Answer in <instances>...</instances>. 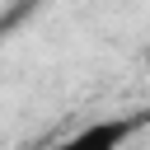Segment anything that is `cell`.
<instances>
[{
    "label": "cell",
    "instance_id": "obj_2",
    "mask_svg": "<svg viewBox=\"0 0 150 150\" xmlns=\"http://www.w3.org/2000/svg\"><path fill=\"white\" fill-rule=\"evenodd\" d=\"M145 61H150V52H145Z\"/></svg>",
    "mask_w": 150,
    "mask_h": 150
},
{
    "label": "cell",
    "instance_id": "obj_1",
    "mask_svg": "<svg viewBox=\"0 0 150 150\" xmlns=\"http://www.w3.org/2000/svg\"><path fill=\"white\" fill-rule=\"evenodd\" d=\"M145 122H150V112H112V117H94V122H84L75 136L56 141L52 150H122Z\"/></svg>",
    "mask_w": 150,
    "mask_h": 150
}]
</instances>
